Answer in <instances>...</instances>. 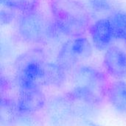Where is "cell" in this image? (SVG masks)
Listing matches in <instances>:
<instances>
[{
	"instance_id": "cell-1",
	"label": "cell",
	"mask_w": 126,
	"mask_h": 126,
	"mask_svg": "<svg viewBox=\"0 0 126 126\" xmlns=\"http://www.w3.org/2000/svg\"><path fill=\"white\" fill-rule=\"evenodd\" d=\"M53 23L61 35L83 36L89 29L90 11L80 0H49Z\"/></svg>"
},
{
	"instance_id": "cell-2",
	"label": "cell",
	"mask_w": 126,
	"mask_h": 126,
	"mask_svg": "<svg viewBox=\"0 0 126 126\" xmlns=\"http://www.w3.org/2000/svg\"><path fill=\"white\" fill-rule=\"evenodd\" d=\"M73 88L67 92L77 101L99 108L102 105L109 84L106 74L92 65H79L73 71Z\"/></svg>"
},
{
	"instance_id": "cell-3",
	"label": "cell",
	"mask_w": 126,
	"mask_h": 126,
	"mask_svg": "<svg viewBox=\"0 0 126 126\" xmlns=\"http://www.w3.org/2000/svg\"><path fill=\"white\" fill-rule=\"evenodd\" d=\"M44 50L30 48L20 54L15 61V80L18 89L42 88L43 74L46 64Z\"/></svg>"
},
{
	"instance_id": "cell-4",
	"label": "cell",
	"mask_w": 126,
	"mask_h": 126,
	"mask_svg": "<svg viewBox=\"0 0 126 126\" xmlns=\"http://www.w3.org/2000/svg\"><path fill=\"white\" fill-rule=\"evenodd\" d=\"M52 22L37 10L21 13L18 19L17 32L22 41L32 45L39 44L51 37Z\"/></svg>"
},
{
	"instance_id": "cell-5",
	"label": "cell",
	"mask_w": 126,
	"mask_h": 126,
	"mask_svg": "<svg viewBox=\"0 0 126 126\" xmlns=\"http://www.w3.org/2000/svg\"><path fill=\"white\" fill-rule=\"evenodd\" d=\"M92 45L83 36L69 37L60 48L56 62L66 71H74L92 54Z\"/></svg>"
},
{
	"instance_id": "cell-6",
	"label": "cell",
	"mask_w": 126,
	"mask_h": 126,
	"mask_svg": "<svg viewBox=\"0 0 126 126\" xmlns=\"http://www.w3.org/2000/svg\"><path fill=\"white\" fill-rule=\"evenodd\" d=\"M47 116L51 126H71L77 118L68 94L52 97L47 102Z\"/></svg>"
},
{
	"instance_id": "cell-7",
	"label": "cell",
	"mask_w": 126,
	"mask_h": 126,
	"mask_svg": "<svg viewBox=\"0 0 126 126\" xmlns=\"http://www.w3.org/2000/svg\"><path fill=\"white\" fill-rule=\"evenodd\" d=\"M20 113L35 114L46 107L47 100L42 88L18 89L16 100Z\"/></svg>"
},
{
	"instance_id": "cell-8",
	"label": "cell",
	"mask_w": 126,
	"mask_h": 126,
	"mask_svg": "<svg viewBox=\"0 0 126 126\" xmlns=\"http://www.w3.org/2000/svg\"><path fill=\"white\" fill-rule=\"evenodd\" d=\"M103 65L107 73L117 79L126 77V52L117 46L106 50Z\"/></svg>"
},
{
	"instance_id": "cell-9",
	"label": "cell",
	"mask_w": 126,
	"mask_h": 126,
	"mask_svg": "<svg viewBox=\"0 0 126 126\" xmlns=\"http://www.w3.org/2000/svg\"><path fill=\"white\" fill-rule=\"evenodd\" d=\"M89 30L94 47L100 50H107L115 39L109 17L97 20Z\"/></svg>"
},
{
	"instance_id": "cell-10",
	"label": "cell",
	"mask_w": 126,
	"mask_h": 126,
	"mask_svg": "<svg viewBox=\"0 0 126 126\" xmlns=\"http://www.w3.org/2000/svg\"><path fill=\"white\" fill-rule=\"evenodd\" d=\"M106 98L117 112L126 115V82L117 79L110 83L107 89Z\"/></svg>"
},
{
	"instance_id": "cell-11",
	"label": "cell",
	"mask_w": 126,
	"mask_h": 126,
	"mask_svg": "<svg viewBox=\"0 0 126 126\" xmlns=\"http://www.w3.org/2000/svg\"><path fill=\"white\" fill-rule=\"evenodd\" d=\"M67 73L57 62H46L43 74V85L54 88L63 87L66 81Z\"/></svg>"
},
{
	"instance_id": "cell-12",
	"label": "cell",
	"mask_w": 126,
	"mask_h": 126,
	"mask_svg": "<svg viewBox=\"0 0 126 126\" xmlns=\"http://www.w3.org/2000/svg\"><path fill=\"white\" fill-rule=\"evenodd\" d=\"M20 111L16 101L2 96L1 102V123L5 126H12L18 122Z\"/></svg>"
},
{
	"instance_id": "cell-13",
	"label": "cell",
	"mask_w": 126,
	"mask_h": 126,
	"mask_svg": "<svg viewBox=\"0 0 126 126\" xmlns=\"http://www.w3.org/2000/svg\"><path fill=\"white\" fill-rule=\"evenodd\" d=\"M109 19L115 39L123 40L126 43V12L116 10L109 16Z\"/></svg>"
},
{
	"instance_id": "cell-14",
	"label": "cell",
	"mask_w": 126,
	"mask_h": 126,
	"mask_svg": "<svg viewBox=\"0 0 126 126\" xmlns=\"http://www.w3.org/2000/svg\"><path fill=\"white\" fill-rule=\"evenodd\" d=\"M0 1L5 8L21 13L36 10L40 3V0H0Z\"/></svg>"
},
{
	"instance_id": "cell-15",
	"label": "cell",
	"mask_w": 126,
	"mask_h": 126,
	"mask_svg": "<svg viewBox=\"0 0 126 126\" xmlns=\"http://www.w3.org/2000/svg\"><path fill=\"white\" fill-rule=\"evenodd\" d=\"M86 6L90 13L97 14L110 15L116 11L117 1L116 0H87Z\"/></svg>"
},
{
	"instance_id": "cell-16",
	"label": "cell",
	"mask_w": 126,
	"mask_h": 126,
	"mask_svg": "<svg viewBox=\"0 0 126 126\" xmlns=\"http://www.w3.org/2000/svg\"><path fill=\"white\" fill-rule=\"evenodd\" d=\"M14 10L5 8V10H2L1 12V24L7 25L10 23L13 19L14 18Z\"/></svg>"
},
{
	"instance_id": "cell-17",
	"label": "cell",
	"mask_w": 126,
	"mask_h": 126,
	"mask_svg": "<svg viewBox=\"0 0 126 126\" xmlns=\"http://www.w3.org/2000/svg\"><path fill=\"white\" fill-rule=\"evenodd\" d=\"M79 126H102L93 121H92L91 120H83L82 122L80 123Z\"/></svg>"
}]
</instances>
